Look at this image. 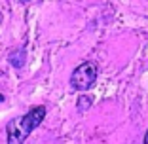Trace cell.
Instances as JSON below:
<instances>
[{
    "instance_id": "cell-1",
    "label": "cell",
    "mask_w": 148,
    "mask_h": 144,
    "mask_svg": "<svg viewBox=\"0 0 148 144\" xmlns=\"http://www.w3.org/2000/svg\"><path fill=\"white\" fill-rule=\"evenodd\" d=\"M44 118H46V108L44 106H34L29 114L12 119L6 127L8 144H23L27 136L44 121Z\"/></svg>"
},
{
    "instance_id": "cell-2",
    "label": "cell",
    "mask_w": 148,
    "mask_h": 144,
    "mask_svg": "<svg viewBox=\"0 0 148 144\" xmlns=\"http://www.w3.org/2000/svg\"><path fill=\"white\" fill-rule=\"evenodd\" d=\"M97 80V68L93 63L86 61L74 68L72 76H70V85L76 91H87L93 87V83Z\"/></svg>"
},
{
    "instance_id": "cell-3",
    "label": "cell",
    "mask_w": 148,
    "mask_h": 144,
    "mask_svg": "<svg viewBox=\"0 0 148 144\" xmlns=\"http://www.w3.org/2000/svg\"><path fill=\"white\" fill-rule=\"evenodd\" d=\"M78 102H80V104H78V108H80V110H86L87 106H91V99H87V97H82Z\"/></svg>"
},
{
    "instance_id": "cell-4",
    "label": "cell",
    "mask_w": 148,
    "mask_h": 144,
    "mask_svg": "<svg viewBox=\"0 0 148 144\" xmlns=\"http://www.w3.org/2000/svg\"><path fill=\"white\" fill-rule=\"evenodd\" d=\"M143 144H148V131H146V135H144V142Z\"/></svg>"
},
{
    "instance_id": "cell-5",
    "label": "cell",
    "mask_w": 148,
    "mask_h": 144,
    "mask_svg": "<svg viewBox=\"0 0 148 144\" xmlns=\"http://www.w3.org/2000/svg\"><path fill=\"white\" fill-rule=\"evenodd\" d=\"M2 100H4V97H2V95H0V102H2Z\"/></svg>"
},
{
    "instance_id": "cell-6",
    "label": "cell",
    "mask_w": 148,
    "mask_h": 144,
    "mask_svg": "<svg viewBox=\"0 0 148 144\" xmlns=\"http://www.w3.org/2000/svg\"><path fill=\"white\" fill-rule=\"evenodd\" d=\"M23 2H27V0H23Z\"/></svg>"
}]
</instances>
